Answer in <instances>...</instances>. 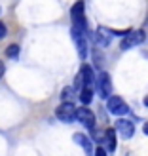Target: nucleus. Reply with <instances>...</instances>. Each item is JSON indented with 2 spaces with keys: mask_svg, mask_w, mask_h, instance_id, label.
Masks as SVG:
<instances>
[{
  "mask_svg": "<svg viewBox=\"0 0 148 156\" xmlns=\"http://www.w3.org/2000/svg\"><path fill=\"white\" fill-rule=\"evenodd\" d=\"M106 108H108V112L114 114V116H123V114H127V111H129L127 103L122 97H118V95H114V97L110 95L106 99Z\"/></svg>",
  "mask_w": 148,
  "mask_h": 156,
  "instance_id": "nucleus-1",
  "label": "nucleus"
},
{
  "mask_svg": "<svg viewBox=\"0 0 148 156\" xmlns=\"http://www.w3.org/2000/svg\"><path fill=\"white\" fill-rule=\"evenodd\" d=\"M143 42H144V30H129V33L123 36L120 48H122L123 51H127V50L135 48V46L143 44Z\"/></svg>",
  "mask_w": 148,
  "mask_h": 156,
  "instance_id": "nucleus-2",
  "label": "nucleus"
},
{
  "mask_svg": "<svg viewBox=\"0 0 148 156\" xmlns=\"http://www.w3.org/2000/svg\"><path fill=\"white\" fill-rule=\"evenodd\" d=\"M55 116L61 120V122H65V124H71L76 120V107L71 103V101H67V103H61L57 107V111H55Z\"/></svg>",
  "mask_w": 148,
  "mask_h": 156,
  "instance_id": "nucleus-3",
  "label": "nucleus"
},
{
  "mask_svg": "<svg viewBox=\"0 0 148 156\" xmlns=\"http://www.w3.org/2000/svg\"><path fill=\"white\" fill-rule=\"evenodd\" d=\"M97 91H99V97L108 99L112 93V80H110V74L108 73H99L97 76Z\"/></svg>",
  "mask_w": 148,
  "mask_h": 156,
  "instance_id": "nucleus-4",
  "label": "nucleus"
},
{
  "mask_svg": "<svg viewBox=\"0 0 148 156\" xmlns=\"http://www.w3.org/2000/svg\"><path fill=\"white\" fill-rule=\"evenodd\" d=\"M76 120L82 124V126H85L88 129H93L95 128V114H93L89 108H76Z\"/></svg>",
  "mask_w": 148,
  "mask_h": 156,
  "instance_id": "nucleus-5",
  "label": "nucleus"
},
{
  "mask_svg": "<svg viewBox=\"0 0 148 156\" xmlns=\"http://www.w3.org/2000/svg\"><path fill=\"white\" fill-rule=\"evenodd\" d=\"M116 129L120 131V135L122 137H126V139H129V137H133V133H135V126H133V122L131 120H118L116 122Z\"/></svg>",
  "mask_w": 148,
  "mask_h": 156,
  "instance_id": "nucleus-6",
  "label": "nucleus"
},
{
  "mask_svg": "<svg viewBox=\"0 0 148 156\" xmlns=\"http://www.w3.org/2000/svg\"><path fill=\"white\" fill-rule=\"evenodd\" d=\"M112 30H108L106 27H99L97 29V34H95V40H97V44L101 46V48H106L108 44H110V40H112Z\"/></svg>",
  "mask_w": 148,
  "mask_h": 156,
  "instance_id": "nucleus-7",
  "label": "nucleus"
},
{
  "mask_svg": "<svg viewBox=\"0 0 148 156\" xmlns=\"http://www.w3.org/2000/svg\"><path fill=\"white\" fill-rule=\"evenodd\" d=\"M74 143H78L84 149V152L91 156L93 154V147H91V141H89V137L88 135H84V133H74Z\"/></svg>",
  "mask_w": 148,
  "mask_h": 156,
  "instance_id": "nucleus-8",
  "label": "nucleus"
},
{
  "mask_svg": "<svg viewBox=\"0 0 148 156\" xmlns=\"http://www.w3.org/2000/svg\"><path fill=\"white\" fill-rule=\"evenodd\" d=\"M78 78H80V80L84 82V88H89V86L93 84V78H95V76H93L91 67L84 63V65H82V69H80V76H78Z\"/></svg>",
  "mask_w": 148,
  "mask_h": 156,
  "instance_id": "nucleus-9",
  "label": "nucleus"
},
{
  "mask_svg": "<svg viewBox=\"0 0 148 156\" xmlns=\"http://www.w3.org/2000/svg\"><path fill=\"white\" fill-rule=\"evenodd\" d=\"M105 141H106V151L114 152L116 147H118V143H116V131H114V128H108L105 131Z\"/></svg>",
  "mask_w": 148,
  "mask_h": 156,
  "instance_id": "nucleus-10",
  "label": "nucleus"
},
{
  "mask_svg": "<svg viewBox=\"0 0 148 156\" xmlns=\"http://www.w3.org/2000/svg\"><path fill=\"white\" fill-rule=\"evenodd\" d=\"M74 42L78 46V55H80V59H85L88 57V40H85V36H76Z\"/></svg>",
  "mask_w": 148,
  "mask_h": 156,
  "instance_id": "nucleus-11",
  "label": "nucleus"
},
{
  "mask_svg": "<svg viewBox=\"0 0 148 156\" xmlns=\"http://www.w3.org/2000/svg\"><path fill=\"white\" fill-rule=\"evenodd\" d=\"M85 13V4H84V0H78V2L71 8V17H82V15Z\"/></svg>",
  "mask_w": 148,
  "mask_h": 156,
  "instance_id": "nucleus-12",
  "label": "nucleus"
},
{
  "mask_svg": "<svg viewBox=\"0 0 148 156\" xmlns=\"http://www.w3.org/2000/svg\"><path fill=\"white\" fill-rule=\"evenodd\" d=\"M91 99H93L91 88H82V91H80V101H82V105H89Z\"/></svg>",
  "mask_w": 148,
  "mask_h": 156,
  "instance_id": "nucleus-13",
  "label": "nucleus"
},
{
  "mask_svg": "<svg viewBox=\"0 0 148 156\" xmlns=\"http://www.w3.org/2000/svg\"><path fill=\"white\" fill-rule=\"evenodd\" d=\"M17 55H19V46H17V44L8 46V50H6V57H10V59H17Z\"/></svg>",
  "mask_w": 148,
  "mask_h": 156,
  "instance_id": "nucleus-14",
  "label": "nucleus"
},
{
  "mask_svg": "<svg viewBox=\"0 0 148 156\" xmlns=\"http://www.w3.org/2000/svg\"><path fill=\"white\" fill-rule=\"evenodd\" d=\"M71 97H72V88L67 86V88L63 90V93H61V99H63V103H67V101H71Z\"/></svg>",
  "mask_w": 148,
  "mask_h": 156,
  "instance_id": "nucleus-15",
  "label": "nucleus"
},
{
  "mask_svg": "<svg viewBox=\"0 0 148 156\" xmlns=\"http://www.w3.org/2000/svg\"><path fill=\"white\" fill-rule=\"evenodd\" d=\"M6 33H8V29H6V25L2 21H0V40H2V38L6 36Z\"/></svg>",
  "mask_w": 148,
  "mask_h": 156,
  "instance_id": "nucleus-16",
  "label": "nucleus"
},
{
  "mask_svg": "<svg viewBox=\"0 0 148 156\" xmlns=\"http://www.w3.org/2000/svg\"><path fill=\"white\" fill-rule=\"evenodd\" d=\"M93 154H95V156H106V151L103 149V147H99V149H97L95 152H93Z\"/></svg>",
  "mask_w": 148,
  "mask_h": 156,
  "instance_id": "nucleus-17",
  "label": "nucleus"
},
{
  "mask_svg": "<svg viewBox=\"0 0 148 156\" xmlns=\"http://www.w3.org/2000/svg\"><path fill=\"white\" fill-rule=\"evenodd\" d=\"M4 71H6V67H4V63L0 61V78H2V74H4Z\"/></svg>",
  "mask_w": 148,
  "mask_h": 156,
  "instance_id": "nucleus-18",
  "label": "nucleus"
},
{
  "mask_svg": "<svg viewBox=\"0 0 148 156\" xmlns=\"http://www.w3.org/2000/svg\"><path fill=\"white\" fill-rule=\"evenodd\" d=\"M143 131H144V135H148V122H146L144 126H143Z\"/></svg>",
  "mask_w": 148,
  "mask_h": 156,
  "instance_id": "nucleus-19",
  "label": "nucleus"
},
{
  "mask_svg": "<svg viewBox=\"0 0 148 156\" xmlns=\"http://www.w3.org/2000/svg\"><path fill=\"white\" fill-rule=\"evenodd\" d=\"M144 105H146V107H148V95H146V97H144Z\"/></svg>",
  "mask_w": 148,
  "mask_h": 156,
  "instance_id": "nucleus-20",
  "label": "nucleus"
}]
</instances>
